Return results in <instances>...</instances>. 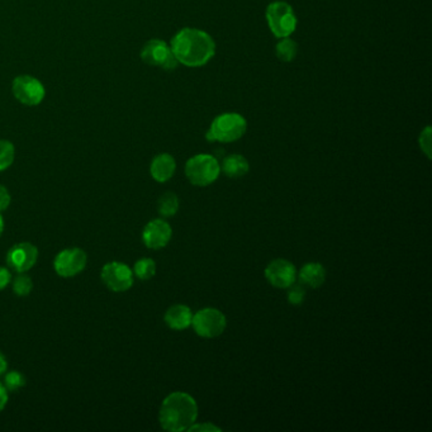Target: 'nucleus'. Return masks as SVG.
I'll return each mask as SVG.
<instances>
[{
	"instance_id": "nucleus-1",
	"label": "nucleus",
	"mask_w": 432,
	"mask_h": 432,
	"mask_svg": "<svg viewBox=\"0 0 432 432\" xmlns=\"http://www.w3.org/2000/svg\"><path fill=\"white\" fill-rule=\"evenodd\" d=\"M170 49L178 63L188 68H201L216 54L214 38L197 28H183L170 42Z\"/></svg>"
},
{
	"instance_id": "nucleus-2",
	"label": "nucleus",
	"mask_w": 432,
	"mask_h": 432,
	"mask_svg": "<svg viewBox=\"0 0 432 432\" xmlns=\"http://www.w3.org/2000/svg\"><path fill=\"white\" fill-rule=\"evenodd\" d=\"M198 417V406L192 395L174 392L163 401L159 412V422L170 432L188 431Z\"/></svg>"
},
{
	"instance_id": "nucleus-3",
	"label": "nucleus",
	"mask_w": 432,
	"mask_h": 432,
	"mask_svg": "<svg viewBox=\"0 0 432 432\" xmlns=\"http://www.w3.org/2000/svg\"><path fill=\"white\" fill-rule=\"evenodd\" d=\"M247 130L246 119L238 113H223L214 118L207 132L209 142L230 144L242 137Z\"/></svg>"
},
{
	"instance_id": "nucleus-4",
	"label": "nucleus",
	"mask_w": 432,
	"mask_h": 432,
	"mask_svg": "<svg viewBox=\"0 0 432 432\" xmlns=\"http://www.w3.org/2000/svg\"><path fill=\"white\" fill-rule=\"evenodd\" d=\"M221 173L218 160L212 155L199 154L190 157L185 165V175L197 187H207L218 179Z\"/></svg>"
},
{
	"instance_id": "nucleus-5",
	"label": "nucleus",
	"mask_w": 432,
	"mask_h": 432,
	"mask_svg": "<svg viewBox=\"0 0 432 432\" xmlns=\"http://www.w3.org/2000/svg\"><path fill=\"white\" fill-rule=\"evenodd\" d=\"M266 22L270 31L278 38L289 37L297 28L295 11L285 1H274L268 6Z\"/></svg>"
},
{
	"instance_id": "nucleus-6",
	"label": "nucleus",
	"mask_w": 432,
	"mask_h": 432,
	"mask_svg": "<svg viewBox=\"0 0 432 432\" xmlns=\"http://www.w3.org/2000/svg\"><path fill=\"white\" fill-rule=\"evenodd\" d=\"M12 93L14 98L23 106L36 107L44 101L46 89L37 78L31 75H19L13 80Z\"/></svg>"
},
{
	"instance_id": "nucleus-7",
	"label": "nucleus",
	"mask_w": 432,
	"mask_h": 432,
	"mask_svg": "<svg viewBox=\"0 0 432 432\" xmlns=\"http://www.w3.org/2000/svg\"><path fill=\"white\" fill-rule=\"evenodd\" d=\"M192 326L195 333L201 338H218L226 330L227 321L225 314L216 308H203L199 312L193 314Z\"/></svg>"
},
{
	"instance_id": "nucleus-8",
	"label": "nucleus",
	"mask_w": 432,
	"mask_h": 432,
	"mask_svg": "<svg viewBox=\"0 0 432 432\" xmlns=\"http://www.w3.org/2000/svg\"><path fill=\"white\" fill-rule=\"evenodd\" d=\"M141 60L146 65L157 66L163 70H174L178 66V60L173 55L170 44L163 39H150L144 44L141 50Z\"/></svg>"
},
{
	"instance_id": "nucleus-9",
	"label": "nucleus",
	"mask_w": 432,
	"mask_h": 432,
	"mask_svg": "<svg viewBox=\"0 0 432 432\" xmlns=\"http://www.w3.org/2000/svg\"><path fill=\"white\" fill-rule=\"evenodd\" d=\"M101 282L116 293L127 292L133 285V271L128 265L118 261L108 263L101 271Z\"/></svg>"
},
{
	"instance_id": "nucleus-10",
	"label": "nucleus",
	"mask_w": 432,
	"mask_h": 432,
	"mask_svg": "<svg viewBox=\"0 0 432 432\" xmlns=\"http://www.w3.org/2000/svg\"><path fill=\"white\" fill-rule=\"evenodd\" d=\"M88 261V257L85 251L79 247H71L60 251L55 257L54 268L57 276L63 278H71V276L80 274L85 269Z\"/></svg>"
},
{
	"instance_id": "nucleus-11",
	"label": "nucleus",
	"mask_w": 432,
	"mask_h": 432,
	"mask_svg": "<svg viewBox=\"0 0 432 432\" xmlns=\"http://www.w3.org/2000/svg\"><path fill=\"white\" fill-rule=\"evenodd\" d=\"M38 249L30 242H20L12 246L6 254V264L9 269L17 273H25L37 263Z\"/></svg>"
},
{
	"instance_id": "nucleus-12",
	"label": "nucleus",
	"mask_w": 432,
	"mask_h": 432,
	"mask_svg": "<svg viewBox=\"0 0 432 432\" xmlns=\"http://www.w3.org/2000/svg\"><path fill=\"white\" fill-rule=\"evenodd\" d=\"M266 280L276 288L288 289L297 279L295 265L285 259H276L265 269Z\"/></svg>"
},
{
	"instance_id": "nucleus-13",
	"label": "nucleus",
	"mask_w": 432,
	"mask_h": 432,
	"mask_svg": "<svg viewBox=\"0 0 432 432\" xmlns=\"http://www.w3.org/2000/svg\"><path fill=\"white\" fill-rule=\"evenodd\" d=\"M171 236H173V230L166 221L152 219L144 226L142 241L149 249L160 250L169 244Z\"/></svg>"
},
{
	"instance_id": "nucleus-14",
	"label": "nucleus",
	"mask_w": 432,
	"mask_h": 432,
	"mask_svg": "<svg viewBox=\"0 0 432 432\" xmlns=\"http://www.w3.org/2000/svg\"><path fill=\"white\" fill-rule=\"evenodd\" d=\"M175 159L170 154H160L151 161V176L159 183L169 182L175 174Z\"/></svg>"
},
{
	"instance_id": "nucleus-15",
	"label": "nucleus",
	"mask_w": 432,
	"mask_h": 432,
	"mask_svg": "<svg viewBox=\"0 0 432 432\" xmlns=\"http://www.w3.org/2000/svg\"><path fill=\"white\" fill-rule=\"evenodd\" d=\"M163 320H165V323L169 326L171 330L183 331V330L188 328L189 326L192 325L193 314H192V309L188 306L175 304V306H171L166 311Z\"/></svg>"
},
{
	"instance_id": "nucleus-16",
	"label": "nucleus",
	"mask_w": 432,
	"mask_h": 432,
	"mask_svg": "<svg viewBox=\"0 0 432 432\" xmlns=\"http://www.w3.org/2000/svg\"><path fill=\"white\" fill-rule=\"evenodd\" d=\"M300 280L309 288H320L326 280L325 266L319 263L306 264L300 273Z\"/></svg>"
},
{
	"instance_id": "nucleus-17",
	"label": "nucleus",
	"mask_w": 432,
	"mask_h": 432,
	"mask_svg": "<svg viewBox=\"0 0 432 432\" xmlns=\"http://www.w3.org/2000/svg\"><path fill=\"white\" fill-rule=\"evenodd\" d=\"M222 170L226 175L232 179H237L241 176L246 175L250 170L249 161L242 155L232 154L230 156L226 157L222 163Z\"/></svg>"
},
{
	"instance_id": "nucleus-18",
	"label": "nucleus",
	"mask_w": 432,
	"mask_h": 432,
	"mask_svg": "<svg viewBox=\"0 0 432 432\" xmlns=\"http://www.w3.org/2000/svg\"><path fill=\"white\" fill-rule=\"evenodd\" d=\"M157 211L163 217L174 216L179 211V198L171 192L165 193L157 202Z\"/></svg>"
},
{
	"instance_id": "nucleus-19",
	"label": "nucleus",
	"mask_w": 432,
	"mask_h": 432,
	"mask_svg": "<svg viewBox=\"0 0 432 432\" xmlns=\"http://www.w3.org/2000/svg\"><path fill=\"white\" fill-rule=\"evenodd\" d=\"M276 56L283 63H292L297 56L298 46L295 41L289 37L282 38V41L276 44Z\"/></svg>"
},
{
	"instance_id": "nucleus-20",
	"label": "nucleus",
	"mask_w": 432,
	"mask_h": 432,
	"mask_svg": "<svg viewBox=\"0 0 432 432\" xmlns=\"http://www.w3.org/2000/svg\"><path fill=\"white\" fill-rule=\"evenodd\" d=\"M135 276H137L141 280H149L152 276L156 274V264L150 257H142L137 263L135 264L133 268Z\"/></svg>"
},
{
	"instance_id": "nucleus-21",
	"label": "nucleus",
	"mask_w": 432,
	"mask_h": 432,
	"mask_svg": "<svg viewBox=\"0 0 432 432\" xmlns=\"http://www.w3.org/2000/svg\"><path fill=\"white\" fill-rule=\"evenodd\" d=\"M16 157L14 144L8 140H0V171H4L12 166Z\"/></svg>"
},
{
	"instance_id": "nucleus-22",
	"label": "nucleus",
	"mask_w": 432,
	"mask_h": 432,
	"mask_svg": "<svg viewBox=\"0 0 432 432\" xmlns=\"http://www.w3.org/2000/svg\"><path fill=\"white\" fill-rule=\"evenodd\" d=\"M4 387H6L8 393L11 392H17L20 388H23L25 385V376L19 373L18 370H11L6 373L4 376Z\"/></svg>"
},
{
	"instance_id": "nucleus-23",
	"label": "nucleus",
	"mask_w": 432,
	"mask_h": 432,
	"mask_svg": "<svg viewBox=\"0 0 432 432\" xmlns=\"http://www.w3.org/2000/svg\"><path fill=\"white\" fill-rule=\"evenodd\" d=\"M13 292L19 297H25L30 295L33 289V282L31 278L25 276L23 273H19V276L13 280Z\"/></svg>"
},
{
	"instance_id": "nucleus-24",
	"label": "nucleus",
	"mask_w": 432,
	"mask_h": 432,
	"mask_svg": "<svg viewBox=\"0 0 432 432\" xmlns=\"http://www.w3.org/2000/svg\"><path fill=\"white\" fill-rule=\"evenodd\" d=\"M288 289L287 297H288V302L290 304L300 306V304H302V303L304 302V298H306V290H304V288H303L302 285H295V284H292Z\"/></svg>"
},
{
	"instance_id": "nucleus-25",
	"label": "nucleus",
	"mask_w": 432,
	"mask_h": 432,
	"mask_svg": "<svg viewBox=\"0 0 432 432\" xmlns=\"http://www.w3.org/2000/svg\"><path fill=\"white\" fill-rule=\"evenodd\" d=\"M421 150L426 154L428 159H431V128L426 127L425 131L421 132L420 136Z\"/></svg>"
},
{
	"instance_id": "nucleus-26",
	"label": "nucleus",
	"mask_w": 432,
	"mask_h": 432,
	"mask_svg": "<svg viewBox=\"0 0 432 432\" xmlns=\"http://www.w3.org/2000/svg\"><path fill=\"white\" fill-rule=\"evenodd\" d=\"M11 202H12V197H11L9 190L0 184V212H4L6 208L9 207Z\"/></svg>"
},
{
	"instance_id": "nucleus-27",
	"label": "nucleus",
	"mask_w": 432,
	"mask_h": 432,
	"mask_svg": "<svg viewBox=\"0 0 432 432\" xmlns=\"http://www.w3.org/2000/svg\"><path fill=\"white\" fill-rule=\"evenodd\" d=\"M12 280V276H11V271L6 269V268H3V266H0V290H3V289H6L8 285H9V283Z\"/></svg>"
},
{
	"instance_id": "nucleus-28",
	"label": "nucleus",
	"mask_w": 432,
	"mask_h": 432,
	"mask_svg": "<svg viewBox=\"0 0 432 432\" xmlns=\"http://www.w3.org/2000/svg\"><path fill=\"white\" fill-rule=\"evenodd\" d=\"M188 431H222L219 427L214 426L212 424H202V425H195L193 424L189 427Z\"/></svg>"
},
{
	"instance_id": "nucleus-29",
	"label": "nucleus",
	"mask_w": 432,
	"mask_h": 432,
	"mask_svg": "<svg viewBox=\"0 0 432 432\" xmlns=\"http://www.w3.org/2000/svg\"><path fill=\"white\" fill-rule=\"evenodd\" d=\"M8 390H6L4 384L0 382V412L6 408V403H8Z\"/></svg>"
},
{
	"instance_id": "nucleus-30",
	"label": "nucleus",
	"mask_w": 432,
	"mask_h": 432,
	"mask_svg": "<svg viewBox=\"0 0 432 432\" xmlns=\"http://www.w3.org/2000/svg\"><path fill=\"white\" fill-rule=\"evenodd\" d=\"M8 370V362H6V357H4V354H1L0 351V376H4Z\"/></svg>"
},
{
	"instance_id": "nucleus-31",
	"label": "nucleus",
	"mask_w": 432,
	"mask_h": 432,
	"mask_svg": "<svg viewBox=\"0 0 432 432\" xmlns=\"http://www.w3.org/2000/svg\"><path fill=\"white\" fill-rule=\"evenodd\" d=\"M3 231H4V219H3L1 214H0V236L3 235Z\"/></svg>"
}]
</instances>
